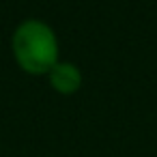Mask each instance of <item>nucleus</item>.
I'll use <instances>...</instances> for the list:
<instances>
[{"label":"nucleus","mask_w":157,"mask_h":157,"mask_svg":"<svg viewBox=\"0 0 157 157\" xmlns=\"http://www.w3.org/2000/svg\"><path fill=\"white\" fill-rule=\"evenodd\" d=\"M11 52L17 67L30 75H48L60 60L56 30L37 17L20 22L11 35Z\"/></svg>","instance_id":"obj_1"},{"label":"nucleus","mask_w":157,"mask_h":157,"mask_svg":"<svg viewBox=\"0 0 157 157\" xmlns=\"http://www.w3.org/2000/svg\"><path fill=\"white\" fill-rule=\"evenodd\" d=\"M82 71L75 63H69V60H58L52 71L48 73V82L50 86L60 93V95H73L82 88Z\"/></svg>","instance_id":"obj_2"}]
</instances>
